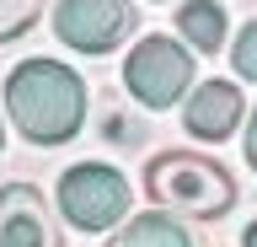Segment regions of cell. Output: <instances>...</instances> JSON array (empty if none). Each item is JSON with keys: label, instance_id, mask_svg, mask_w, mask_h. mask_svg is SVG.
I'll return each instance as SVG.
<instances>
[{"label": "cell", "instance_id": "10", "mask_svg": "<svg viewBox=\"0 0 257 247\" xmlns=\"http://www.w3.org/2000/svg\"><path fill=\"white\" fill-rule=\"evenodd\" d=\"M43 6H48V0H0V43L22 38L32 22L43 17Z\"/></svg>", "mask_w": 257, "mask_h": 247}, {"label": "cell", "instance_id": "2", "mask_svg": "<svg viewBox=\"0 0 257 247\" xmlns=\"http://www.w3.org/2000/svg\"><path fill=\"white\" fill-rule=\"evenodd\" d=\"M145 194L161 210L188 215V220H220L236 204V183L220 161H209L198 150H166L145 167Z\"/></svg>", "mask_w": 257, "mask_h": 247}, {"label": "cell", "instance_id": "14", "mask_svg": "<svg viewBox=\"0 0 257 247\" xmlns=\"http://www.w3.org/2000/svg\"><path fill=\"white\" fill-rule=\"evenodd\" d=\"M0 145H6V129H0Z\"/></svg>", "mask_w": 257, "mask_h": 247}, {"label": "cell", "instance_id": "7", "mask_svg": "<svg viewBox=\"0 0 257 247\" xmlns=\"http://www.w3.org/2000/svg\"><path fill=\"white\" fill-rule=\"evenodd\" d=\"M241 113H246V102H241L236 81H204L188 92V108H182V124H188V134H198V140H230L241 124Z\"/></svg>", "mask_w": 257, "mask_h": 247}, {"label": "cell", "instance_id": "6", "mask_svg": "<svg viewBox=\"0 0 257 247\" xmlns=\"http://www.w3.org/2000/svg\"><path fill=\"white\" fill-rule=\"evenodd\" d=\"M0 247H64L59 220L48 215L43 194L32 183H6L0 188Z\"/></svg>", "mask_w": 257, "mask_h": 247}, {"label": "cell", "instance_id": "8", "mask_svg": "<svg viewBox=\"0 0 257 247\" xmlns=\"http://www.w3.org/2000/svg\"><path fill=\"white\" fill-rule=\"evenodd\" d=\"M107 247H193V236L166 210H150V215H128L123 226L107 236Z\"/></svg>", "mask_w": 257, "mask_h": 247}, {"label": "cell", "instance_id": "13", "mask_svg": "<svg viewBox=\"0 0 257 247\" xmlns=\"http://www.w3.org/2000/svg\"><path fill=\"white\" fill-rule=\"evenodd\" d=\"M241 247H257V220L246 226V236H241Z\"/></svg>", "mask_w": 257, "mask_h": 247}, {"label": "cell", "instance_id": "5", "mask_svg": "<svg viewBox=\"0 0 257 247\" xmlns=\"http://www.w3.org/2000/svg\"><path fill=\"white\" fill-rule=\"evenodd\" d=\"M134 27V6L128 0H59L54 6V33L59 43L80 54H107L118 49Z\"/></svg>", "mask_w": 257, "mask_h": 247}, {"label": "cell", "instance_id": "12", "mask_svg": "<svg viewBox=\"0 0 257 247\" xmlns=\"http://www.w3.org/2000/svg\"><path fill=\"white\" fill-rule=\"evenodd\" d=\"M246 167L257 172V113H252V124H246Z\"/></svg>", "mask_w": 257, "mask_h": 247}, {"label": "cell", "instance_id": "11", "mask_svg": "<svg viewBox=\"0 0 257 247\" xmlns=\"http://www.w3.org/2000/svg\"><path fill=\"white\" fill-rule=\"evenodd\" d=\"M230 65H236V75H241V81H257V22H246V27L236 33Z\"/></svg>", "mask_w": 257, "mask_h": 247}, {"label": "cell", "instance_id": "4", "mask_svg": "<svg viewBox=\"0 0 257 247\" xmlns=\"http://www.w3.org/2000/svg\"><path fill=\"white\" fill-rule=\"evenodd\" d=\"M123 86L128 97H140L145 108H172L177 97H188L193 86V49L172 43L166 33H150L145 43H134L123 59Z\"/></svg>", "mask_w": 257, "mask_h": 247}, {"label": "cell", "instance_id": "1", "mask_svg": "<svg viewBox=\"0 0 257 247\" xmlns=\"http://www.w3.org/2000/svg\"><path fill=\"white\" fill-rule=\"evenodd\" d=\"M6 113L32 145H64L86 124V81L59 59H22L6 75Z\"/></svg>", "mask_w": 257, "mask_h": 247}, {"label": "cell", "instance_id": "3", "mask_svg": "<svg viewBox=\"0 0 257 247\" xmlns=\"http://www.w3.org/2000/svg\"><path fill=\"white\" fill-rule=\"evenodd\" d=\"M59 210L80 231L123 226L128 215V178L107 161H75L59 172Z\"/></svg>", "mask_w": 257, "mask_h": 247}, {"label": "cell", "instance_id": "9", "mask_svg": "<svg viewBox=\"0 0 257 247\" xmlns=\"http://www.w3.org/2000/svg\"><path fill=\"white\" fill-rule=\"evenodd\" d=\"M177 27L188 38L198 54H214L225 43V6L220 0H188L182 11H177Z\"/></svg>", "mask_w": 257, "mask_h": 247}]
</instances>
